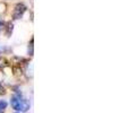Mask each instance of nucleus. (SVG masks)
Listing matches in <instances>:
<instances>
[{
  "label": "nucleus",
  "instance_id": "1",
  "mask_svg": "<svg viewBox=\"0 0 129 113\" xmlns=\"http://www.w3.org/2000/svg\"><path fill=\"white\" fill-rule=\"evenodd\" d=\"M10 104L13 106L14 110L16 111H20V112H26L29 109V103L25 100L24 97L18 94V95H14L10 100Z\"/></svg>",
  "mask_w": 129,
  "mask_h": 113
},
{
  "label": "nucleus",
  "instance_id": "2",
  "mask_svg": "<svg viewBox=\"0 0 129 113\" xmlns=\"http://www.w3.org/2000/svg\"><path fill=\"white\" fill-rule=\"evenodd\" d=\"M26 6H25L24 4H17L15 7V10H14V19H19L20 17H22L23 15H24V13L26 11Z\"/></svg>",
  "mask_w": 129,
  "mask_h": 113
},
{
  "label": "nucleus",
  "instance_id": "3",
  "mask_svg": "<svg viewBox=\"0 0 129 113\" xmlns=\"http://www.w3.org/2000/svg\"><path fill=\"white\" fill-rule=\"evenodd\" d=\"M6 107H7L6 101H0V113H4L6 111Z\"/></svg>",
  "mask_w": 129,
  "mask_h": 113
},
{
  "label": "nucleus",
  "instance_id": "4",
  "mask_svg": "<svg viewBox=\"0 0 129 113\" xmlns=\"http://www.w3.org/2000/svg\"><path fill=\"white\" fill-rule=\"evenodd\" d=\"M13 27H14V25L11 24V23H8V25H7V32H6L7 36H9L13 33Z\"/></svg>",
  "mask_w": 129,
  "mask_h": 113
},
{
  "label": "nucleus",
  "instance_id": "5",
  "mask_svg": "<svg viewBox=\"0 0 129 113\" xmlns=\"http://www.w3.org/2000/svg\"><path fill=\"white\" fill-rule=\"evenodd\" d=\"M28 54L33 56V39L31 40V44H28Z\"/></svg>",
  "mask_w": 129,
  "mask_h": 113
},
{
  "label": "nucleus",
  "instance_id": "6",
  "mask_svg": "<svg viewBox=\"0 0 129 113\" xmlns=\"http://www.w3.org/2000/svg\"><path fill=\"white\" fill-rule=\"evenodd\" d=\"M7 66V61L5 58H1L0 57V68H4V67Z\"/></svg>",
  "mask_w": 129,
  "mask_h": 113
},
{
  "label": "nucleus",
  "instance_id": "7",
  "mask_svg": "<svg viewBox=\"0 0 129 113\" xmlns=\"http://www.w3.org/2000/svg\"><path fill=\"white\" fill-rule=\"evenodd\" d=\"M5 93H6V92H5V88L0 86V94H5Z\"/></svg>",
  "mask_w": 129,
  "mask_h": 113
}]
</instances>
